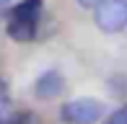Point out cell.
<instances>
[{
	"mask_svg": "<svg viewBox=\"0 0 127 124\" xmlns=\"http://www.w3.org/2000/svg\"><path fill=\"white\" fill-rule=\"evenodd\" d=\"M42 8H44L42 0H24V3H18L8 16V36L21 41V44L34 41L39 34Z\"/></svg>",
	"mask_w": 127,
	"mask_h": 124,
	"instance_id": "obj_1",
	"label": "cell"
},
{
	"mask_svg": "<svg viewBox=\"0 0 127 124\" xmlns=\"http://www.w3.org/2000/svg\"><path fill=\"white\" fill-rule=\"evenodd\" d=\"M94 23L104 34H119L127 29V0H101L94 8Z\"/></svg>",
	"mask_w": 127,
	"mask_h": 124,
	"instance_id": "obj_2",
	"label": "cell"
},
{
	"mask_svg": "<svg viewBox=\"0 0 127 124\" xmlns=\"http://www.w3.org/2000/svg\"><path fill=\"white\" fill-rule=\"evenodd\" d=\"M104 116V103L99 98H73L60 106V119L65 124H96Z\"/></svg>",
	"mask_w": 127,
	"mask_h": 124,
	"instance_id": "obj_3",
	"label": "cell"
},
{
	"mask_svg": "<svg viewBox=\"0 0 127 124\" xmlns=\"http://www.w3.org/2000/svg\"><path fill=\"white\" fill-rule=\"evenodd\" d=\"M62 88H65V78L60 70H44L42 75L34 80V96L39 101H55L60 98Z\"/></svg>",
	"mask_w": 127,
	"mask_h": 124,
	"instance_id": "obj_4",
	"label": "cell"
},
{
	"mask_svg": "<svg viewBox=\"0 0 127 124\" xmlns=\"http://www.w3.org/2000/svg\"><path fill=\"white\" fill-rule=\"evenodd\" d=\"M104 124H127V103H122L119 109H114L112 114L104 119Z\"/></svg>",
	"mask_w": 127,
	"mask_h": 124,
	"instance_id": "obj_5",
	"label": "cell"
},
{
	"mask_svg": "<svg viewBox=\"0 0 127 124\" xmlns=\"http://www.w3.org/2000/svg\"><path fill=\"white\" fill-rule=\"evenodd\" d=\"M3 124H29V114H16V116H8Z\"/></svg>",
	"mask_w": 127,
	"mask_h": 124,
	"instance_id": "obj_6",
	"label": "cell"
},
{
	"mask_svg": "<svg viewBox=\"0 0 127 124\" xmlns=\"http://www.w3.org/2000/svg\"><path fill=\"white\" fill-rule=\"evenodd\" d=\"M75 3L80 5V8H83V10H94L96 8V5H99L101 3V0H75Z\"/></svg>",
	"mask_w": 127,
	"mask_h": 124,
	"instance_id": "obj_7",
	"label": "cell"
},
{
	"mask_svg": "<svg viewBox=\"0 0 127 124\" xmlns=\"http://www.w3.org/2000/svg\"><path fill=\"white\" fill-rule=\"evenodd\" d=\"M8 5H10V0H0V10H5Z\"/></svg>",
	"mask_w": 127,
	"mask_h": 124,
	"instance_id": "obj_8",
	"label": "cell"
},
{
	"mask_svg": "<svg viewBox=\"0 0 127 124\" xmlns=\"http://www.w3.org/2000/svg\"><path fill=\"white\" fill-rule=\"evenodd\" d=\"M3 122H5V116H3V111H0V124H3Z\"/></svg>",
	"mask_w": 127,
	"mask_h": 124,
	"instance_id": "obj_9",
	"label": "cell"
}]
</instances>
